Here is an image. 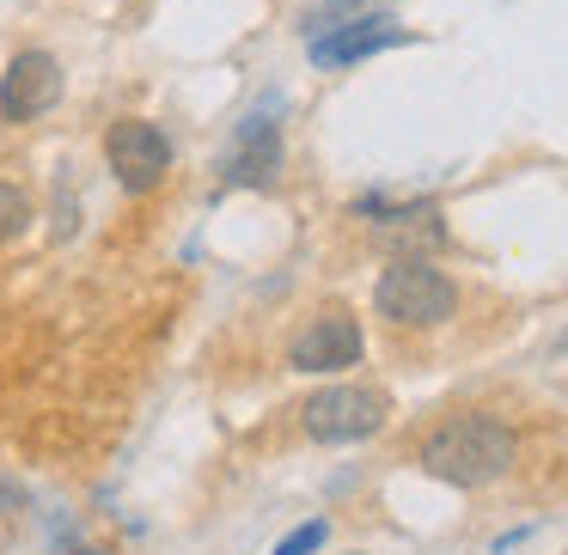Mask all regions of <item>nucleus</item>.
I'll use <instances>...</instances> for the list:
<instances>
[{"instance_id":"f257e3e1","label":"nucleus","mask_w":568,"mask_h":555,"mask_svg":"<svg viewBox=\"0 0 568 555\" xmlns=\"http://www.w3.org/2000/svg\"><path fill=\"white\" fill-rule=\"evenodd\" d=\"M514 458H519L514 428L501 415H483V409L446 415L422 440V470L434 482H453V489H489V482H501L514 470Z\"/></svg>"},{"instance_id":"9b49d317","label":"nucleus","mask_w":568,"mask_h":555,"mask_svg":"<svg viewBox=\"0 0 568 555\" xmlns=\"http://www.w3.org/2000/svg\"><path fill=\"white\" fill-rule=\"evenodd\" d=\"M50 555H104V549H99V543H74L68 531H55V549Z\"/></svg>"},{"instance_id":"423d86ee","label":"nucleus","mask_w":568,"mask_h":555,"mask_svg":"<svg viewBox=\"0 0 568 555\" xmlns=\"http://www.w3.org/2000/svg\"><path fill=\"white\" fill-rule=\"evenodd\" d=\"M62 104V62L50 50H19L0 74V123H38Z\"/></svg>"},{"instance_id":"6e6552de","label":"nucleus","mask_w":568,"mask_h":555,"mask_svg":"<svg viewBox=\"0 0 568 555\" xmlns=\"http://www.w3.org/2000/svg\"><path fill=\"white\" fill-rule=\"evenodd\" d=\"M361 323L348 318V311H318V318L300 330V342L287 348V360H294V372H343L361 360Z\"/></svg>"},{"instance_id":"f8f14e48","label":"nucleus","mask_w":568,"mask_h":555,"mask_svg":"<svg viewBox=\"0 0 568 555\" xmlns=\"http://www.w3.org/2000/svg\"><path fill=\"white\" fill-rule=\"evenodd\" d=\"M19 506H26V489H19V482H7V476H0V513H19Z\"/></svg>"},{"instance_id":"7ed1b4c3","label":"nucleus","mask_w":568,"mask_h":555,"mask_svg":"<svg viewBox=\"0 0 568 555\" xmlns=\"http://www.w3.org/2000/svg\"><path fill=\"white\" fill-rule=\"evenodd\" d=\"M275 172H282V92H263V99L239 116V135L221 160V184L270 189Z\"/></svg>"},{"instance_id":"9d476101","label":"nucleus","mask_w":568,"mask_h":555,"mask_svg":"<svg viewBox=\"0 0 568 555\" xmlns=\"http://www.w3.org/2000/svg\"><path fill=\"white\" fill-rule=\"evenodd\" d=\"M324 537H331V525H324V518H306V525L287 531V537L275 543L270 555H318V549H324Z\"/></svg>"},{"instance_id":"1a4fd4ad","label":"nucleus","mask_w":568,"mask_h":555,"mask_svg":"<svg viewBox=\"0 0 568 555\" xmlns=\"http://www.w3.org/2000/svg\"><path fill=\"white\" fill-rule=\"evenodd\" d=\"M26 226H31V196L19 184H7V177H0V245H13Z\"/></svg>"},{"instance_id":"f03ea898","label":"nucleus","mask_w":568,"mask_h":555,"mask_svg":"<svg viewBox=\"0 0 568 555\" xmlns=\"http://www.w3.org/2000/svg\"><path fill=\"white\" fill-rule=\"evenodd\" d=\"M373 306H379V318H392V323L434 330V323L453 318L458 287H453V275L434 269L428 257H404V263H392V269L379 275V287H373Z\"/></svg>"},{"instance_id":"0eeeda50","label":"nucleus","mask_w":568,"mask_h":555,"mask_svg":"<svg viewBox=\"0 0 568 555\" xmlns=\"http://www.w3.org/2000/svg\"><path fill=\"white\" fill-rule=\"evenodd\" d=\"M397 43H409V31L397 25L392 13H355V19H343V25L306 38V55H312V68H348V62L379 55V50H397Z\"/></svg>"},{"instance_id":"20e7f679","label":"nucleus","mask_w":568,"mask_h":555,"mask_svg":"<svg viewBox=\"0 0 568 555\" xmlns=\"http://www.w3.org/2000/svg\"><path fill=\"white\" fill-rule=\"evenodd\" d=\"M104 165H111V177L129 196H148V189H160L165 172H172V141H165V129L148 123V116H116V123L104 129Z\"/></svg>"},{"instance_id":"39448f33","label":"nucleus","mask_w":568,"mask_h":555,"mask_svg":"<svg viewBox=\"0 0 568 555\" xmlns=\"http://www.w3.org/2000/svg\"><path fill=\"white\" fill-rule=\"evenodd\" d=\"M300 421L318 445H355L385 428V397L367 391V384H324V391L306 397Z\"/></svg>"}]
</instances>
